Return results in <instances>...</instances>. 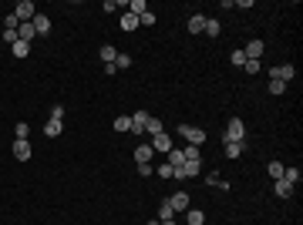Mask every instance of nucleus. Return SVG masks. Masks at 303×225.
<instances>
[{"instance_id":"nucleus-1","label":"nucleus","mask_w":303,"mask_h":225,"mask_svg":"<svg viewBox=\"0 0 303 225\" xmlns=\"http://www.w3.org/2000/svg\"><path fill=\"white\" fill-rule=\"evenodd\" d=\"M242 138H246L242 118H229V121H226V135H222V141H242Z\"/></svg>"},{"instance_id":"nucleus-2","label":"nucleus","mask_w":303,"mask_h":225,"mask_svg":"<svg viewBox=\"0 0 303 225\" xmlns=\"http://www.w3.org/2000/svg\"><path fill=\"white\" fill-rule=\"evenodd\" d=\"M293 78H297V67H293V64H273L270 67V81H283V84H286V81H293Z\"/></svg>"},{"instance_id":"nucleus-3","label":"nucleus","mask_w":303,"mask_h":225,"mask_svg":"<svg viewBox=\"0 0 303 225\" xmlns=\"http://www.w3.org/2000/svg\"><path fill=\"white\" fill-rule=\"evenodd\" d=\"M202 171V162H185L182 168H172V178H179V182H189V178H195Z\"/></svg>"},{"instance_id":"nucleus-4","label":"nucleus","mask_w":303,"mask_h":225,"mask_svg":"<svg viewBox=\"0 0 303 225\" xmlns=\"http://www.w3.org/2000/svg\"><path fill=\"white\" fill-rule=\"evenodd\" d=\"M179 135L189 141V144H206V131H202V128H195V124H182Z\"/></svg>"},{"instance_id":"nucleus-5","label":"nucleus","mask_w":303,"mask_h":225,"mask_svg":"<svg viewBox=\"0 0 303 225\" xmlns=\"http://www.w3.org/2000/svg\"><path fill=\"white\" fill-rule=\"evenodd\" d=\"M34 14H37V7H34L30 0H21V3L14 7V17H17L21 24H27V20H34Z\"/></svg>"},{"instance_id":"nucleus-6","label":"nucleus","mask_w":303,"mask_h":225,"mask_svg":"<svg viewBox=\"0 0 303 225\" xmlns=\"http://www.w3.org/2000/svg\"><path fill=\"white\" fill-rule=\"evenodd\" d=\"M30 155H34V148H30L27 138H17V141H14V158H17V162H30Z\"/></svg>"},{"instance_id":"nucleus-7","label":"nucleus","mask_w":303,"mask_h":225,"mask_svg":"<svg viewBox=\"0 0 303 225\" xmlns=\"http://www.w3.org/2000/svg\"><path fill=\"white\" fill-rule=\"evenodd\" d=\"M172 148H175V144H172V138H169V135H165V131H162V135H155V138H152V151H158V155H169V151H172Z\"/></svg>"},{"instance_id":"nucleus-8","label":"nucleus","mask_w":303,"mask_h":225,"mask_svg":"<svg viewBox=\"0 0 303 225\" xmlns=\"http://www.w3.org/2000/svg\"><path fill=\"white\" fill-rule=\"evenodd\" d=\"M152 144H135V165H152Z\"/></svg>"},{"instance_id":"nucleus-9","label":"nucleus","mask_w":303,"mask_h":225,"mask_svg":"<svg viewBox=\"0 0 303 225\" xmlns=\"http://www.w3.org/2000/svg\"><path fill=\"white\" fill-rule=\"evenodd\" d=\"M165 202H169L175 212H185V208H189V195H185V192H175V195H169Z\"/></svg>"},{"instance_id":"nucleus-10","label":"nucleus","mask_w":303,"mask_h":225,"mask_svg":"<svg viewBox=\"0 0 303 225\" xmlns=\"http://www.w3.org/2000/svg\"><path fill=\"white\" fill-rule=\"evenodd\" d=\"M242 54H246V61H260L263 57V41H249Z\"/></svg>"},{"instance_id":"nucleus-11","label":"nucleus","mask_w":303,"mask_h":225,"mask_svg":"<svg viewBox=\"0 0 303 225\" xmlns=\"http://www.w3.org/2000/svg\"><path fill=\"white\" fill-rule=\"evenodd\" d=\"M152 114L149 111H135L131 114V131H135V135H142V131H145V121H149Z\"/></svg>"},{"instance_id":"nucleus-12","label":"nucleus","mask_w":303,"mask_h":225,"mask_svg":"<svg viewBox=\"0 0 303 225\" xmlns=\"http://www.w3.org/2000/svg\"><path fill=\"white\" fill-rule=\"evenodd\" d=\"M61 131H64V121H58V118H47V124H44V135H47V138H58Z\"/></svg>"},{"instance_id":"nucleus-13","label":"nucleus","mask_w":303,"mask_h":225,"mask_svg":"<svg viewBox=\"0 0 303 225\" xmlns=\"http://www.w3.org/2000/svg\"><path fill=\"white\" fill-rule=\"evenodd\" d=\"M206 20H209V17L192 14V17H189V34H202V30H206Z\"/></svg>"},{"instance_id":"nucleus-14","label":"nucleus","mask_w":303,"mask_h":225,"mask_svg":"<svg viewBox=\"0 0 303 225\" xmlns=\"http://www.w3.org/2000/svg\"><path fill=\"white\" fill-rule=\"evenodd\" d=\"M30 37H37V30H34V24H17V41H27L30 44Z\"/></svg>"},{"instance_id":"nucleus-15","label":"nucleus","mask_w":303,"mask_h":225,"mask_svg":"<svg viewBox=\"0 0 303 225\" xmlns=\"http://www.w3.org/2000/svg\"><path fill=\"white\" fill-rule=\"evenodd\" d=\"M222 144H226V158H239L242 148H246L242 141H222Z\"/></svg>"},{"instance_id":"nucleus-16","label":"nucleus","mask_w":303,"mask_h":225,"mask_svg":"<svg viewBox=\"0 0 303 225\" xmlns=\"http://www.w3.org/2000/svg\"><path fill=\"white\" fill-rule=\"evenodd\" d=\"M30 24H34L37 34H47V30H51V20H47L44 14H34V20H30Z\"/></svg>"},{"instance_id":"nucleus-17","label":"nucleus","mask_w":303,"mask_h":225,"mask_svg":"<svg viewBox=\"0 0 303 225\" xmlns=\"http://www.w3.org/2000/svg\"><path fill=\"white\" fill-rule=\"evenodd\" d=\"M182 155H185V162H202V151H199V144H185V148H182Z\"/></svg>"},{"instance_id":"nucleus-18","label":"nucleus","mask_w":303,"mask_h":225,"mask_svg":"<svg viewBox=\"0 0 303 225\" xmlns=\"http://www.w3.org/2000/svg\"><path fill=\"white\" fill-rule=\"evenodd\" d=\"M172 219H175V208H172L169 202H162V205H158V222H172Z\"/></svg>"},{"instance_id":"nucleus-19","label":"nucleus","mask_w":303,"mask_h":225,"mask_svg":"<svg viewBox=\"0 0 303 225\" xmlns=\"http://www.w3.org/2000/svg\"><path fill=\"white\" fill-rule=\"evenodd\" d=\"M273 192H276L280 198H290V195H293V185H286V182L280 178V182H273Z\"/></svg>"},{"instance_id":"nucleus-20","label":"nucleus","mask_w":303,"mask_h":225,"mask_svg":"<svg viewBox=\"0 0 303 225\" xmlns=\"http://www.w3.org/2000/svg\"><path fill=\"white\" fill-rule=\"evenodd\" d=\"M300 178H303V175L297 168H283V182H286V185H293V188H297V185H300Z\"/></svg>"},{"instance_id":"nucleus-21","label":"nucleus","mask_w":303,"mask_h":225,"mask_svg":"<svg viewBox=\"0 0 303 225\" xmlns=\"http://www.w3.org/2000/svg\"><path fill=\"white\" fill-rule=\"evenodd\" d=\"M169 165H172V168H182V165H185V155H182V148H172V151H169Z\"/></svg>"},{"instance_id":"nucleus-22","label":"nucleus","mask_w":303,"mask_h":225,"mask_svg":"<svg viewBox=\"0 0 303 225\" xmlns=\"http://www.w3.org/2000/svg\"><path fill=\"white\" fill-rule=\"evenodd\" d=\"M98 54H101V61H105V64H115V57H118V51H115L111 44H105V47H101Z\"/></svg>"},{"instance_id":"nucleus-23","label":"nucleus","mask_w":303,"mask_h":225,"mask_svg":"<svg viewBox=\"0 0 303 225\" xmlns=\"http://www.w3.org/2000/svg\"><path fill=\"white\" fill-rule=\"evenodd\" d=\"M145 131H149L152 138H155V135H162V118H149V121H145Z\"/></svg>"},{"instance_id":"nucleus-24","label":"nucleus","mask_w":303,"mask_h":225,"mask_svg":"<svg viewBox=\"0 0 303 225\" xmlns=\"http://www.w3.org/2000/svg\"><path fill=\"white\" fill-rule=\"evenodd\" d=\"M115 131H131V114H121V118H115Z\"/></svg>"},{"instance_id":"nucleus-25","label":"nucleus","mask_w":303,"mask_h":225,"mask_svg":"<svg viewBox=\"0 0 303 225\" xmlns=\"http://www.w3.org/2000/svg\"><path fill=\"white\" fill-rule=\"evenodd\" d=\"M266 171H270L273 182H280V178H283V165H280V162H270V165H266Z\"/></svg>"},{"instance_id":"nucleus-26","label":"nucleus","mask_w":303,"mask_h":225,"mask_svg":"<svg viewBox=\"0 0 303 225\" xmlns=\"http://www.w3.org/2000/svg\"><path fill=\"white\" fill-rule=\"evenodd\" d=\"M138 27V17H135V14H125V17H121V30H135Z\"/></svg>"},{"instance_id":"nucleus-27","label":"nucleus","mask_w":303,"mask_h":225,"mask_svg":"<svg viewBox=\"0 0 303 225\" xmlns=\"http://www.w3.org/2000/svg\"><path fill=\"white\" fill-rule=\"evenodd\" d=\"M185 212H189V225H202L206 222V215H202L199 208H185Z\"/></svg>"},{"instance_id":"nucleus-28","label":"nucleus","mask_w":303,"mask_h":225,"mask_svg":"<svg viewBox=\"0 0 303 225\" xmlns=\"http://www.w3.org/2000/svg\"><path fill=\"white\" fill-rule=\"evenodd\" d=\"M30 54V44L27 41H17V44H14V57H27Z\"/></svg>"},{"instance_id":"nucleus-29","label":"nucleus","mask_w":303,"mask_h":225,"mask_svg":"<svg viewBox=\"0 0 303 225\" xmlns=\"http://www.w3.org/2000/svg\"><path fill=\"white\" fill-rule=\"evenodd\" d=\"M152 24H155V14H152V10L138 14V27H152Z\"/></svg>"},{"instance_id":"nucleus-30","label":"nucleus","mask_w":303,"mask_h":225,"mask_svg":"<svg viewBox=\"0 0 303 225\" xmlns=\"http://www.w3.org/2000/svg\"><path fill=\"white\" fill-rule=\"evenodd\" d=\"M260 67H263V61H246V64H242L246 74H260Z\"/></svg>"},{"instance_id":"nucleus-31","label":"nucleus","mask_w":303,"mask_h":225,"mask_svg":"<svg viewBox=\"0 0 303 225\" xmlns=\"http://www.w3.org/2000/svg\"><path fill=\"white\" fill-rule=\"evenodd\" d=\"M202 34H209V37H219V20H206V30Z\"/></svg>"},{"instance_id":"nucleus-32","label":"nucleus","mask_w":303,"mask_h":225,"mask_svg":"<svg viewBox=\"0 0 303 225\" xmlns=\"http://www.w3.org/2000/svg\"><path fill=\"white\" fill-rule=\"evenodd\" d=\"M115 67H131V57L118 51V57H115Z\"/></svg>"},{"instance_id":"nucleus-33","label":"nucleus","mask_w":303,"mask_h":225,"mask_svg":"<svg viewBox=\"0 0 303 225\" xmlns=\"http://www.w3.org/2000/svg\"><path fill=\"white\" fill-rule=\"evenodd\" d=\"M14 135H17V138H27V135H30L27 121H21V124H17V128H14Z\"/></svg>"},{"instance_id":"nucleus-34","label":"nucleus","mask_w":303,"mask_h":225,"mask_svg":"<svg viewBox=\"0 0 303 225\" xmlns=\"http://www.w3.org/2000/svg\"><path fill=\"white\" fill-rule=\"evenodd\" d=\"M229 61H233L236 67H242V64H246V54H242V51H233V54H229Z\"/></svg>"},{"instance_id":"nucleus-35","label":"nucleus","mask_w":303,"mask_h":225,"mask_svg":"<svg viewBox=\"0 0 303 225\" xmlns=\"http://www.w3.org/2000/svg\"><path fill=\"white\" fill-rule=\"evenodd\" d=\"M155 175H162V178H172V165H169V162H165V165H158V168H155Z\"/></svg>"},{"instance_id":"nucleus-36","label":"nucleus","mask_w":303,"mask_h":225,"mask_svg":"<svg viewBox=\"0 0 303 225\" xmlns=\"http://www.w3.org/2000/svg\"><path fill=\"white\" fill-rule=\"evenodd\" d=\"M3 41L14 47V44H17V30H7V27H3Z\"/></svg>"},{"instance_id":"nucleus-37","label":"nucleus","mask_w":303,"mask_h":225,"mask_svg":"<svg viewBox=\"0 0 303 225\" xmlns=\"http://www.w3.org/2000/svg\"><path fill=\"white\" fill-rule=\"evenodd\" d=\"M283 91H286L283 81H270V94H283Z\"/></svg>"},{"instance_id":"nucleus-38","label":"nucleus","mask_w":303,"mask_h":225,"mask_svg":"<svg viewBox=\"0 0 303 225\" xmlns=\"http://www.w3.org/2000/svg\"><path fill=\"white\" fill-rule=\"evenodd\" d=\"M138 175H142V178H149V175H155V168H152V165H138Z\"/></svg>"},{"instance_id":"nucleus-39","label":"nucleus","mask_w":303,"mask_h":225,"mask_svg":"<svg viewBox=\"0 0 303 225\" xmlns=\"http://www.w3.org/2000/svg\"><path fill=\"white\" fill-rule=\"evenodd\" d=\"M51 118H58V121H61V118H64V104H54V111H51Z\"/></svg>"},{"instance_id":"nucleus-40","label":"nucleus","mask_w":303,"mask_h":225,"mask_svg":"<svg viewBox=\"0 0 303 225\" xmlns=\"http://www.w3.org/2000/svg\"><path fill=\"white\" fill-rule=\"evenodd\" d=\"M158 225H175V219H172V222H158Z\"/></svg>"}]
</instances>
